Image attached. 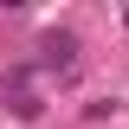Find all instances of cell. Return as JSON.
<instances>
[{
  "label": "cell",
  "mask_w": 129,
  "mask_h": 129,
  "mask_svg": "<svg viewBox=\"0 0 129 129\" xmlns=\"http://www.w3.org/2000/svg\"><path fill=\"white\" fill-rule=\"evenodd\" d=\"M78 58V39H71V32H52L45 39V64H71Z\"/></svg>",
  "instance_id": "6da1fadb"
}]
</instances>
